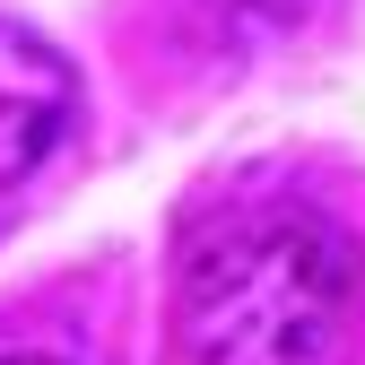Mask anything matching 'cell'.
Returning a JSON list of instances; mask_svg holds the SVG:
<instances>
[{"instance_id": "obj_1", "label": "cell", "mask_w": 365, "mask_h": 365, "mask_svg": "<svg viewBox=\"0 0 365 365\" xmlns=\"http://www.w3.org/2000/svg\"><path fill=\"white\" fill-rule=\"evenodd\" d=\"M348 244L313 209H244L182 261V365H313L348 313Z\"/></svg>"}, {"instance_id": "obj_2", "label": "cell", "mask_w": 365, "mask_h": 365, "mask_svg": "<svg viewBox=\"0 0 365 365\" xmlns=\"http://www.w3.org/2000/svg\"><path fill=\"white\" fill-rule=\"evenodd\" d=\"M70 113H78V78H70V61H61L43 35H26V26L0 18V192H9V182H26L43 157L61 148Z\"/></svg>"}, {"instance_id": "obj_3", "label": "cell", "mask_w": 365, "mask_h": 365, "mask_svg": "<svg viewBox=\"0 0 365 365\" xmlns=\"http://www.w3.org/2000/svg\"><path fill=\"white\" fill-rule=\"evenodd\" d=\"M0 365H53V356H0Z\"/></svg>"}]
</instances>
